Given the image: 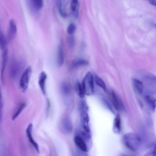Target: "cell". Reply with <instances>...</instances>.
<instances>
[{"instance_id": "obj_4", "label": "cell", "mask_w": 156, "mask_h": 156, "mask_svg": "<svg viewBox=\"0 0 156 156\" xmlns=\"http://www.w3.org/2000/svg\"><path fill=\"white\" fill-rule=\"evenodd\" d=\"M2 62L1 71V76L2 81L3 83L4 82V74L5 70L7 63L8 56V51L6 46L2 49Z\"/></svg>"}, {"instance_id": "obj_27", "label": "cell", "mask_w": 156, "mask_h": 156, "mask_svg": "<svg viewBox=\"0 0 156 156\" xmlns=\"http://www.w3.org/2000/svg\"><path fill=\"white\" fill-rule=\"evenodd\" d=\"M155 146L146 154V155L155 156Z\"/></svg>"}, {"instance_id": "obj_15", "label": "cell", "mask_w": 156, "mask_h": 156, "mask_svg": "<svg viewBox=\"0 0 156 156\" xmlns=\"http://www.w3.org/2000/svg\"><path fill=\"white\" fill-rule=\"evenodd\" d=\"M75 89L78 96L81 99L83 98L85 94L82 84L79 82H77L76 84Z\"/></svg>"}, {"instance_id": "obj_5", "label": "cell", "mask_w": 156, "mask_h": 156, "mask_svg": "<svg viewBox=\"0 0 156 156\" xmlns=\"http://www.w3.org/2000/svg\"><path fill=\"white\" fill-rule=\"evenodd\" d=\"M9 29L7 33L6 42H10L15 37L17 33L16 23L13 19L11 20L9 23Z\"/></svg>"}, {"instance_id": "obj_26", "label": "cell", "mask_w": 156, "mask_h": 156, "mask_svg": "<svg viewBox=\"0 0 156 156\" xmlns=\"http://www.w3.org/2000/svg\"><path fill=\"white\" fill-rule=\"evenodd\" d=\"M62 91L65 94H69L70 91L69 86L66 83H63L62 86Z\"/></svg>"}, {"instance_id": "obj_14", "label": "cell", "mask_w": 156, "mask_h": 156, "mask_svg": "<svg viewBox=\"0 0 156 156\" xmlns=\"http://www.w3.org/2000/svg\"><path fill=\"white\" fill-rule=\"evenodd\" d=\"M30 7L35 10L40 9L43 5V0H29Z\"/></svg>"}, {"instance_id": "obj_8", "label": "cell", "mask_w": 156, "mask_h": 156, "mask_svg": "<svg viewBox=\"0 0 156 156\" xmlns=\"http://www.w3.org/2000/svg\"><path fill=\"white\" fill-rule=\"evenodd\" d=\"M32 129L33 124L31 123H30L28 125L26 130V135L30 142L34 146L37 152L39 153V150L38 145L32 136Z\"/></svg>"}, {"instance_id": "obj_29", "label": "cell", "mask_w": 156, "mask_h": 156, "mask_svg": "<svg viewBox=\"0 0 156 156\" xmlns=\"http://www.w3.org/2000/svg\"><path fill=\"white\" fill-rule=\"evenodd\" d=\"M148 2L151 5H156V1L155 0H147Z\"/></svg>"}, {"instance_id": "obj_12", "label": "cell", "mask_w": 156, "mask_h": 156, "mask_svg": "<svg viewBox=\"0 0 156 156\" xmlns=\"http://www.w3.org/2000/svg\"><path fill=\"white\" fill-rule=\"evenodd\" d=\"M47 78V75L44 72H41L39 76L38 84L41 90L44 94H45L46 93L45 83Z\"/></svg>"}, {"instance_id": "obj_9", "label": "cell", "mask_w": 156, "mask_h": 156, "mask_svg": "<svg viewBox=\"0 0 156 156\" xmlns=\"http://www.w3.org/2000/svg\"><path fill=\"white\" fill-rule=\"evenodd\" d=\"M74 140L75 144L80 150L84 152H87V144L84 139L81 136L79 135L75 136Z\"/></svg>"}, {"instance_id": "obj_2", "label": "cell", "mask_w": 156, "mask_h": 156, "mask_svg": "<svg viewBox=\"0 0 156 156\" xmlns=\"http://www.w3.org/2000/svg\"><path fill=\"white\" fill-rule=\"evenodd\" d=\"M82 85L86 94L87 95H91L93 94V79L92 75L90 72H88L86 74L83 80Z\"/></svg>"}, {"instance_id": "obj_1", "label": "cell", "mask_w": 156, "mask_h": 156, "mask_svg": "<svg viewBox=\"0 0 156 156\" xmlns=\"http://www.w3.org/2000/svg\"><path fill=\"white\" fill-rule=\"evenodd\" d=\"M122 141L127 148L133 151H136L139 148L141 143L140 136L133 132L128 133L124 135Z\"/></svg>"}, {"instance_id": "obj_28", "label": "cell", "mask_w": 156, "mask_h": 156, "mask_svg": "<svg viewBox=\"0 0 156 156\" xmlns=\"http://www.w3.org/2000/svg\"><path fill=\"white\" fill-rule=\"evenodd\" d=\"M2 97L0 88V116L2 115Z\"/></svg>"}, {"instance_id": "obj_11", "label": "cell", "mask_w": 156, "mask_h": 156, "mask_svg": "<svg viewBox=\"0 0 156 156\" xmlns=\"http://www.w3.org/2000/svg\"><path fill=\"white\" fill-rule=\"evenodd\" d=\"M113 131L116 134L119 133L121 130V120L120 116L119 113L117 114L114 118L113 127Z\"/></svg>"}, {"instance_id": "obj_16", "label": "cell", "mask_w": 156, "mask_h": 156, "mask_svg": "<svg viewBox=\"0 0 156 156\" xmlns=\"http://www.w3.org/2000/svg\"><path fill=\"white\" fill-rule=\"evenodd\" d=\"M132 82L136 90L139 93H141L143 89L142 83L140 80L135 79H132Z\"/></svg>"}, {"instance_id": "obj_10", "label": "cell", "mask_w": 156, "mask_h": 156, "mask_svg": "<svg viewBox=\"0 0 156 156\" xmlns=\"http://www.w3.org/2000/svg\"><path fill=\"white\" fill-rule=\"evenodd\" d=\"M111 98L112 103L115 109L119 111L122 108V102L115 93L112 91L111 92Z\"/></svg>"}, {"instance_id": "obj_21", "label": "cell", "mask_w": 156, "mask_h": 156, "mask_svg": "<svg viewBox=\"0 0 156 156\" xmlns=\"http://www.w3.org/2000/svg\"><path fill=\"white\" fill-rule=\"evenodd\" d=\"M95 82L97 85L101 87L104 91H106V87L103 81L100 78L97 76H94Z\"/></svg>"}, {"instance_id": "obj_25", "label": "cell", "mask_w": 156, "mask_h": 156, "mask_svg": "<svg viewBox=\"0 0 156 156\" xmlns=\"http://www.w3.org/2000/svg\"><path fill=\"white\" fill-rule=\"evenodd\" d=\"M58 5L59 12L61 15L64 17L67 16V14L64 12L62 9V4L61 0H58Z\"/></svg>"}, {"instance_id": "obj_23", "label": "cell", "mask_w": 156, "mask_h": 156, "mask_svg": "<svg viewBox=\"0 0 156 156\" xmlns=\"http://www.w3.org/2000/svg\"><path fill=\"white\" fill-rule=\"evenodd\" d=\"M76 29V27L75 24L73 23H72L68 27L67 31L68 34H72L75 32Z\"/></svg>"}, {"instance_id": "obj_7", "label": "cell", "mask_w": 156, "mask_h": 156, "mask_svg": "<svg viewBox=\"0 0 156 156\" xmlns=\"http://www.w3.org/2000/svg\"><path fill=\"white\" fill-rule=\"evenodd\" d=\"M61 127L62 131L65 133H70L72 132V125L69 117H66L62 119L61 123Z\"/></svg>"}, {"instance_id": "obj_3", "label": "cell", "mask_w": 156, "mask_h": 156, "mask_svg": "<svg viewBox=\"0 0 156 156\" xmlns=\"http://www.w3.org/2000/svg\"><path fill=\"white\" fill-rule=\"evenodd\" d=\"M32 71L31 66H28L24 70L20 77L19 86L23 92H25L28 88Z\"/></svg>"}, {"instance_id": "obj_6", "label": "cell", "mask_w": 156, "mask_h": 156, "mask_svg": "<svg viewBox=\"0 0 156 156\" xmlns=\"http://www.w3.org/2000/svg\"><path fill=\"white\" fill-rule=\"evenodd\" d=\"M80 115L83 128L85 132L89 133L90 132L89 125L90 118L87 111L81 110Z\"/></svg>"}, {"instance_id": "obj_13", "label": "cell", "mask_w": 156, "mask_h": 156, "mask_svg": "<svg viewBox=\"0 0 156 156\" xmlns=\"http://www.w3.org/2000/svg\"><path fill=\"white\" fill-rule=\"evenodd\" d=\"M19 65L17 61H13L12 62L9 67V73L12 77L14 78L17 75L19 70Z\"/></svg>"}, {"instance_id": "obj_18", "label": "cell", "mask_w": 156, "mask_h": 156, "mask_svg": "<svg viewBox=\"0 0 156 156\" xmlns=\"http://www.w3.org/2000/svg\"><path fill=\"white\" fill-rule=\"evenodd\" d=\"M88 62L87 60L83 59H79L75 60L71 64V67L75 68L81 66L87 65Z\"/></svg>"}, {"instance_id": "obj_22", "label": "cell", "mask_w": 156, "mask_h": 156, "mask_svg": "<svg viewBox=\"0 0 156 156\" xmlns=\"http://www.w3.org/2000/svg\"><path fill=\"white\" fill-rule=\"evenodd\" d=\"M67 43L69 47L73 48L75 44V40L74 37L72 36H69L67 38Z\"/></svg>"}, {"instance_id": "obj_24", "label": "cell", "mask_w": 156, "mask_h": 156, "mask_svg": "<svg viewBox=\"0 0 156 156\" xmlns=\"http://www.w3.org/2000/svg\"><path fill=\"white\" fill-rule=\"evenodd\" d=\"M78 0H72L71 5V9L74 13L76 11L78 10L77 8V4Z\"/></svg>"}, {"instance_id": "obj_30", "label": "cell", "mask_w": 156, "mask_h": 156, "mask_svg": "<svg viewBox=\"0 0 156 156\" xmlns=\"http://www.w3.org/2000/svg\"><path fill=\"white\" fill-rule=\"evenodd\" d=\"M3 35L1 31V26L0 24V38Z\"/></svg>"}, {"instance_id": "obj_19", "label": "cell", "mask_w": 156, "mask_h": 156, "mask_svg": "<svg viewBox=\"0 0 156 156\" xmlns=\"http://www.w3.org/2000/svg\"><path fill=\"white\" fill-rule=\"evenodd\" d=\"M26 106V104L24 103H21L18 108L16 112L13 114L12 117V120H15L23 110Z\"/></svg>"}, {"instance_id": "obj_20", "label": "cell", "mask_w": 156, "mask_h": 156, "mask_svg": "<svg viewBox=\"0 0 156 156\" xmlns=\"http://www.w3.org/2000/svg\"><path fill=\"white\" fill-rule=\"evenodd\" d=\"M145 100L147 103L150 105L152 109L154 111L155 109L156 101L155 99L153 97L146 95L145 97Z\"/></svg>"}, {"instance_id": "obj_17", "label": "cell", "mask_w": 156, "mask_h": 156, "mask_svg": "<svg viewBox=\"0 0 156 156\" xmlns=\"http://www.w3.org/2000/svg\"><path fill=\"white\" fill-rule=\"evenodd\" d=\"M64 56L62 49L61 46H59L58 48L57 63L59 67L62 66L64 62Z\"/></svg>"}]
</instances>
